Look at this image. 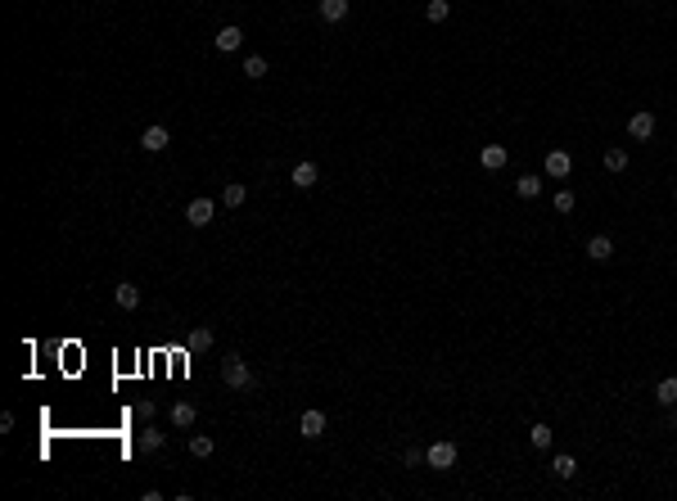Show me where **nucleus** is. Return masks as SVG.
Masks as SVG:
<instances>
[{"label": "nucleus", "mask_w": 677, "mask_h": 501, "mask_svg": "<svg viewBox=\"0 0 677 501\" xmlns=\"http://www.w3.org/2000/svg\"><path fill=\"white\" fill-rule=\"evenodd\" d=\"M222 380H226V389H253V371H248V361L239 352L222 357Z\"/></svg>", "instance_id": "1"}, {"label": "nucleus", "mask_w": 677, "mask_h": 501, "mask_svg": "<svg viewBox=\"0 0 677 501\" xmlns=\"http://www.w3.org/2000/svg\"><path fill=\"white\" fill-rule=\"evenodd\" d=\"M515 195H519V199H538V195H542V181H538L533 172H524V176L515 181Z\"/></svg>", "instance_id": "17"}, {"label": "nucleus", "mask_w": 677, "mask_h": 501, "mask_svg": "<svg viewBox=\"0 0 677 501\" xmlns=\"http://www.w3.org/2000/svg\"><path fill=\"white\" fill-rule=\"evenodd\" d=\"M447 14H451L447 0H429V5H425V19L429 23H447Z\"/></svg>", "instance_id": "25"}, {"label": "nucleus", "mask_w": 677, "mask_h": 501, "mask_svg": "<svg viewBox=\"0 0 677 501\" xmlns=\"http://www.w3.org/2000/svg\"><path fill=\"white\" fill-rule=\"evenodd\" d=\"M298 434H302V438H321V434H325V411H302Z\"/></svg>", "instance_id": "9"}, {"label": "nucleus", "mask_w": 677, "mask_h": 501, "mask_svg": "<svg viewBox=\"0 0 677 501\" xmlns=\"http://www.w3.org/2000/svg\"><path fill=\"white\" fill-rule=\"evenodd\" d=\"M239 45H244V27H235V23H230V27H222V32H217V50H226V55H230V50H239Z\"/></svg>", "instance_id": "12"}, {"label": "nucleus", "mask_w": 677, "mask_h": 501, "mask_svg": "<svg viewBox=\"0 0 677 501\" xmlns=\"http://www.w3.org/2000/svg\"><path fill=\"white\" fill-rule=\"evenodd\" d=\"M167 145H172V131L158 127V122H154V127H145V136H140V149H145V154H163Z\"/></svg>", "instance_id": "3"}, {"label": "nucleus", "mask_w": 677, "mask_h": 501, "mask_svg": "<svg viewBox=\"0 0 677 501\" xmlns=\"http://www.w3.org/2000/svg\"><path fill=\"white\" fill-rule=\"evenodd\" d=\"M163 443H167V434H163V429H145V434H140V452H145V456H158L163 452Z\"/></svg>", "instance_id": "13"}, {"label": "nucleus", "mask_w": 677, "mask_h": 501, "mask_svg": "<svg viewBox=\"0 0 677 501\" xmlns=\"http://www.w3.org/2000/svg\"><path fill=\"white\" fill-rule=\"evenodd\" d=\"M213 326H194L190 330V334H185V348H190V352H204V348H213Z\"/></svg>", "instance_id": "11"}, {"label": "nucleus", "mask_w": 677, "mask_h": 501, "mask_svg": "<svg viewBox=\"0 0 677 501\" xmlns=\"http://www.w3.org/2000/svg\"><path fill=\"white\" fill-rule=\"evenodd\" d=\"M289 181H294L298 190H312V186H316V163H298V167L289 172Z\"/></svg>", "instance_id": "16"}, {"label": "nucleus", "mask_w": 677, "mask_h": 501, "mask_svg": "<svg viewBox=\"0 0 677 501\" xmlns=\"http://www.w3.org/2000/svg\"><path fill=\"white\" fill-rule=\"evenodd\" d=\"M321 19H325V23L348 19V0H321Z\"/></svg>", "instance_id": "20"}, {"label": "nucleus", "mask_w": 677, "mask_h": 501, "mask_svg": "<svg viewBox=\"0 0 677 501\" xmlns=\"http://www.w3.org/2000/svg\"><path fill=\"white\" fill-rule=\"evenodd\" d=\"M573 204H578L573 190H560V195H556V212H573Z\"/></svg>", "instance_id": "26"}, {"label": "nucleus", "mask_w": 677, "mask_h": 501, "mask_svg": "<svg viewBox=\"0 0 677 501\" xmlns=\"http://www.w3.org/2000/svg\"><path fill=\"white\" fill-rule=\"evenodd\" d=\"M154 411H158V406H154L150 398H140V402H136V415H140V420H154Z\"/></svg>", "instance_id": "27"}, {"label": "nucleus", "mask_w": 677, "mask_h": 501, "mask_svg": "<svg viewBox=\"0 0 677 501\" xmlns=\"http://www.w3.org/2000/svg\"><path fill=\"white\" fill-rule=\"evenodd\" d=\"M623 167H628V149L610 145V149H605V172H623Z\"/></svg>", "instance_id": "22"}, {"label": "nucleus", "mask_w": 677, "mask_h": 501, "mask_svg": "<svg viewBox=\"0 0 677 501\" xmlns=\"http://www.w3.org/2000/svg\"><path fill=\"white\" fill-rule=\"evenodd\" d=\"M673 199H677V190H673Z\"/></svg>", "instance_id": "28"}, {"label": "nucleus", "mask_w": 677, "mask_h": 501, "mask_svg": "<svg viewBox=\"0 0 677 501\" xmlns=\"http://www.w3.org/2000/svg\"><path fill=\"white\" fill-rule=\"evenodd\" d=\"M425 465H429V469H451V465H456V443H447V438L429 443V452H425Z\"/></svg>", "instance_id": "2"}, {"label": "nucleus", "mask_w": 677, "mask_h": 501, "mask_svg": "<svg viewBox=\"0 0 677 501\" xmlns=\"http://www.w3.org/2000/svg\"><path fill=\"white\" fill-rule=\"evenodd\" d=\"M551 474H556V479H573V474H578V461H573L569 452H565V456H556V461H551Z\"/></svg>", "instance_id": "19"}, {"label": "nucleus", "mask_w": 677, "mask_h": 501, "mask_svg": "<svg viewBox=\"0 0 677 501\" xmlns=\"http://www.w3.org/2000/svg\"><path fill=\"white\" fill-rule=\"evenodd\" d=\"M194 420H199V411H194V402H172V425H176V429H190Z\"/></svg>", "instance_id": "15"}, {"label": "nucleus", "mask_w": 677, "mask_h": 501, "mask_svg": "<svg viewBox=\"0 0 677 501\" xmlns=\"http://www.w3.org/2000/svg\"><path fill=\"white\" fill-rule=\"evenodd\" d=\"M244 199H248L244 181H230V186L222 190V204H226V208H244Z\"/></svg>", "instance_id": "18"}, {"label": "nucleus", "mask_w": 677, "mask_h": 501, "mask_svg": "<svg viewBox=\"0 0 677 501\" xmlns=\"http://www.w3.org/2000/svg\"><path fill=\"white\" fill-rule=\"evenodd\" d=\"M655 402H659V406H668V411L677 406V375H668V380H659V389H655Z\"/></svg>", "instance_id": "14"}, {"label": "nucleus", "mask_w": 677, "mask_h": 501, "mask_svg": "<svg viewBox=\"0 0 677 501\" xmlns=\"http://www.w3.org/2000/svg\"><path fill=\"white\" fill-rule=\"evenodd\" d=\"M244 77H248V82H262V77H267V59H262V55H248L244 59Z\"/></svg>", "instance_id": "23"}, {"label": "nucleus", "mask_w": 677, "mask_h": 501, "mask_svg": "<svg viewBox=\"0 0 677 501\" xmlns=\"http://www.w3.org/2000/svg\"><path fill=\"white\" fill-rule=\"evenodd\" d=\"M551 438H556V434H551V425H533V429H528V443L538 447V452H547Z\"/></svg>", "instance_id": "24"}, {"label": "nucleus", "mask_w": 677, "mask_h": 501, "mask_svg": "<svg viewBox=\"0 0 677 501\" xmlns=\"http://www.w3.org/2000/svg\"><path fill=\"white\" fill-rule=\"evenodd\" d=\"M113 303H118L122 312H136V307H140V289H136L131 280H122L118 289H113Z\"/></svg>", "instance_id": "8"}, {"label": "nucleus", "mask_w": 677, "mask_h": 501, "mask_svg": "<svg viewBox=\"0 0 677 501\" xmlns=\"http://www.w3.org/2000/svg\"><path fill=\"white\" fill-rule=\"evenodd\" d=\"M628 136H632V140H650V136H655V113L650 109L632 113V118H628Z\"/></svg>", "instance_id": "5"}, {"label": "nucleus", "mask_w": 677, "mask_h": 501, "mask_svg": "<svg viewBox=\"0 0 677 501\" xmlns=\"http://www.w3.org/2000/svg\"><path fill=\"white\" fill-rule=\"evenodd\" d=\"M587 258L591 262H610L614 258V240H610V235H591V240H587Z\"/></svg>", "instance_id": "10"}, {"label": "nucleus", "mask_w": 677, "mask_h": 501, "mask_svg": "<svg viewBox=\"0 0 677 501\" xmlns=\"http://www.w3.org/2000/svg\"><path fill=\"white\" fill-rule=\"evenodd\" d=\"M569 167H573V154H569V149H551V154H547V176L565 181V176H569Z\"/></svg>", "instance_id": "6"}, {"label": "nucleus", "mask_w": 677, "mask_h": 501, "mask_svg": "<svg viewBox=\"0 0 677 501\" xmlns=\"http://www.w3.org/2000/svg\"><path fill=\"white\" fill-rule=\"evenodd\" d=\"M213 217H217V204H213V199H190V208H185V221H190V226L204 230Z\"/></svg>", "instance_id": "4"}, {"label": "nucleus", "mask_w": 677, "mask_h": 501, "mask_svg": "<svg viewBox=\"0 0 677 501\" xmlns=\"http://www.w3.org/2000/svg\"><path fill=\"white\" fill-rule=\"evenodd\" d=\"M506 158H510V154H506V145H484V149H479V163H484L488 172H501Z\"/></svg>", "instance_id": "7"}, {"label": "nucleus", "mask_w": 677, "mask_h": 501, "mask_svg": "<svg viewBox=\"0 0 677 501\" xmlns=\"http://www.w3.org/2000/svg\"><path fill=\"white\" fill-rule=\"evenodd\" d=\"M213 452H217V443H213V438H208V434H194V438H190V456L208 461V456H213Z\"/></svg>", "instance_id": "21"}]
</instances>
